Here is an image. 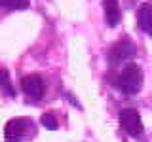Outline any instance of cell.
I'll list each match as a JSON object with an SVG mask.
<instances>
[{"mask_svg":"<svg viewBox=\"0 0 152 142\" xmlns=\"http://www.w3.org/2000/svg\"><path fill=\"white\" fill-rule=\"evenodd\" d=\"M142 70L139 68L137 64H127L126 68L120 72L118 76V89L124 93V95H137L142 87Z\"/></svg>","mask_w":152,"mask_h":142,"instance_id":"6da1fadb","label":"cell"},{"mask_svg":"<svg viewBox=\"0 0 152 142\" xmlns=\"http://www.w3.org/2000/svg\"><path fill=\"white\" fill-rule=\"evenodd\" d=\"M137 49H135V44H133L131 40H127V38H124V40L116 42L110 49H108V63L110 64H120L124 61H129L131 57H135Z\"/></svg>","mask_w":152,"mask_h":142,"instance_id":"7a4b0ae2","label":"cell"},{"mask_svg":"<svg viewBox=\"0 0 152 142\" xmlns=\"http://www.w3.org/2000/svg\"><path fill=\"white\" fill-rule=\"evenodd\" d=\"M120 125L122 129L131 136H137L142 133V121H141V116L137 110L133 108H124L120 110Z\"/></svg>","mask_w":152,"mask_h":142,"instance_id":"3957f363","label":"cell"},{"mask_svg":"<svg viewBox=\"0 0 152 142\" xmlns=\"http://www.w3.org/2000/svg\"><path fill=\"white\" fill-rule=\"evenodd\" d=\"M28 120H23V117H13V120H10L6 123V127H4V136H6L8 142H17L23 138V135H25L27 131V125H28Z\"/></svg>","mask_w":152,"mask_h":142,"instance_id":"277c9868","label":"cell"},{"mask_svg":"<svg viewBox=\"0 0 152 142\" xmlns=\"http://www.w3.org/2000/svg\"><path fill=\"white\" fill-rule=\"evenodd\" d=\"M21 87H23V91H25L31 99H34V101L44 97V80H42L38 74L25 76V78L21 80Z\"/></svg>","mask_w":152,"mask_h":142,"instance_id":"5b68a950","label":"cell"},{"mask_svg":"<svg viewBox=\"0 0 152 142\" xmlns=\"http://www.w3.org/2000/svg\"><path fill=\"white\" fill-rule=\"evenodd\" d=\"M103 9H104V19H107L108 27H116L122 19L120 4L118 0H103Z\"/></svg>","mask_w":152,"mask_h":142,"instance_id":"8992f818","label":"cell"},{"mask_svg":"<svg viewBox=\"0 0 152 142\" xmlns=\"http://www.w3.org/2000/svg\"><path fill=\"white\" fill-rule=\"evenodd\" d=\"M137 23L142 32L152 36V6L150 4H142L137 12Z\"/></svg>","mask_w":152,"mask_h":142,"instance_id":"52a82bcc","label":"cell"},{"mask_svg":"<svg viewBox=\"0 0 152 142\" xmlns=\"http://www.w3.org/2000/svg\"><path fill=\"white\" fill-rule=\"evenodd\" d=\"M0 8L8 9H27L28 0H0Z\"/></svg>","mask_w":152,"mask_h":142,"instance_id":"ba28073f","label":"cell"},{"mask_svg":"<svg viewBox=\"0 0 152 142\" xmlns=\"http://www.w3.org/2000/svg\"><path fill=\"white\" fill-rule=\"evenodd\" d=\"M40 123L46 127V129H50V131L57 129V117H55L51 112H46V114H42V117H40Z\"/></svg>","mask_w":152,"mask_h":142,"instance_id":"9c48e42d","label":"cell"},{"mask_svg":"<svg viewBox=\"0 0 152 142\" xmlns=\"http://www.w3.org/2000/svg\"><path fill=\"white\" fill-rule=\"evenodd\" d=\"M8 82H10L8 70L6 68H0V87H2V85H6V87H8Z\"/></svg>","mask_w":152,"mask_h":142,"instance_id":"30bf717a","label":"cell"}]
</instances>
